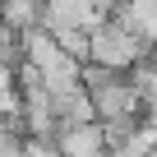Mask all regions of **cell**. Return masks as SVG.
<instances>
[{
	"instance_id": "cell-2",
	"label": "cell",
	"mask_w": 157,
	"mask_h": 157,
	"mask_svg": "<svg viewBox=\"0 0 157 157\" xmlns=\"http://www.w3.org/2000/svg\"><path fill=\"white\" fill-rule=\"evenodd\" d=\"M56 152L60 157H106V143L97 125H69V129H56Z\"/></svg>"
},
{
	"instance_id": "cell-1",
	"label": "cell",
	"mask_w": 157,
	"mask_h": 157,
	"mask_svg": "<svg viewBox=\"0 0 157 157\" xmlns=\"http://www.w3.org/2000/svg\"><path fill=\"white\" fill-rule=\"evenodd\" d=\"M143 56H148V46H143L139 37H129L125 28H116L111 19H97V23L88 28V60H83V65H102V69L129 74Z\"/></svg>"
}]
</instances>
